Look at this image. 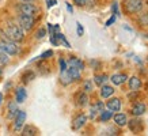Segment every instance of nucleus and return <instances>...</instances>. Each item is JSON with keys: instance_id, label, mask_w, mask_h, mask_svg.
<instances>
[{"instance_id": "3", "label": "nucleus", "mask_w": 148, "mask_h": 136, "mask_svg": "<svg viewBox=\"0 0 148 136\" xmlns=\"http://www.w3.org/2000/svg\"><path fill=\"white\" fill-rule=\"evenodd\" d=\"M0 50L7 54H16L18 53V46L11 40H3L0 41Z\"/></svg>"}, {"instance_id": "36", "label": "nucleus", "mask_w": 148, "mask_h": 136, "mask_svg": "<svg viewBox=\"0 0 148 136\" xmlns=\"http://www.w3.org/2000/svg\"><path fill=\"white\" fill-rule=\"evenodd\" d=\"M60 67H61V71H63V69H67V63H65L63 59L60 60Z\"/></svg>"}, {"instance_id": "16", "label": "nucleus", "mask_w": 148, "mask_h": 136, "mask_svg": "<svg viewBox=\"0 0 148 136\" xmlns=\"http://www.w3.org/2000/svg\"><path fill=\"white\" fill-rule=\"evenodd\" d=\"M67 69H68V72H69V75H71V78H72V80L73 82L80 79V69H79V68L69 65V68H67Z\"/></svg>"}, {"instance_id": "14", "label": "nucleus", "mask_w": 148, "mask_h": 136, "mask_svg": "<svg viewBox=\"0 0 148 136\" xmlns=\"http://www.w3.org/2000/svg\"><path fill=\"white\" fill-rule=\"evenodd\" d=\"M87 102H88V97L86 94V91L84 93H77L76 94V104L79 105V106H86Z\"/></svg>"}, {"instance_id": "30", "label": "nucleus", "mask_w": 148, "mask_h": 136, "mask_svg": "<svg viewBox=\"0 0 148 136\" xmlns=\"http://www.w3.org/2000/svg\"><path fill=\"white\" fill-rule=\"evenodd\" d=\"M45 36H46V30H45V29H40V30H38V32L36 33V37L38 38V40L44 38Z\"/></svg>"}, {"instance_id": "4", "label": "nucleus", "mask_w": 148, "mask_h": 136, "mask_svg": "<svg viewBox=\"0 0 148 136\" xmlns=\"http://www.w3.org/2000/svg\"><path fill=\"white\" fill-rule=\"evenodd\" d=\"M18 22H19V26L22 27L23 30H26V32H30L33 29V26H34V18L29 16V15H25V14L19 15Z\"/></svg>"}, {"instance_id": "38", "label": "nucleus", "mask_w": 148, "mask_h": 136, "mask_svg": "<svg viewBox=\"0 0 148 136\" xmlns=\"http://www.w3.org/2000/svg\"><path fill=\"white\" fill-rule=\"evenodd\" d=\"M67 10H68V11H69V12H73V8H72V5L71 4H68V3H67Z\"/></svg>"}, {"instance_id": "22", "label": "nucleus", "mask_w": 148, "mask_h": 136, "mask_svg": "<svg viewBox=\"0 0 148 136\" xmlns=\"http://www.w3.org/2000/svg\"><path fill=\"white\" fill-rule=\"evenodd\" d=\"M53 36L56 37V40H58V42H61V44H63V45L65 46V48H71V44L68 42V41H67V38H65V37H64V36H63V34H61V33H60V32L54 33Z\"/></svg>"}, {"instance_id": "21", "label": "nucleus", "mask_w": 148, "mask_h": 136, "mask_svg": "<svg viewBox=\"0 0 148 136\" xmlns=\"http://www.w3.org/2000/svg\"><path fill=\"white\" fill-rule=\"evenodd\" d=\"M68 64H69V65H72V67L79 68V69H83V68H84V64H83V61H82V60H79L77 57H72V59H69Z\"/></svg>"}, {"instance_id": "8", "label": "nucleus", "mask_w": 148, "mask_h": 136, "mask_svg": "<svg viewBox=\"0 0 148 136\" xmlns=\"http://www.w3.org/2000/svg\"><path fill=\"white\" fill-rule=\"evenodd\" d=\"M106 106H108L109 110H112V112H118V110L121 109V101L118 100V98H113V100L108 101Z\"/></svg>"}, {"instance_id": "7", "label": "nucleus", "mask_w": 148, "mask_h": 136, "mask_svg": "<svg viewBox=\"0 0 148 136\" xmlns=\"http://www.w3.org/2000/svg\"><path fill=\"white\" fill-rule=\"evenodd\" d=\"M86 121H87V117H86L84 114H80V116H77V117L73 120V124H72V129H75V131L80 129V128L86 124Z\"/></svg>"}, {"instance_id": "26", "label": "nucleus", "mask_w": 148, "mask_h": 136, "mask_svg": "<svg viewBox=\"0 0 148 136\" xmlns=\"http://www.w3.org/2000/svg\"><path fill=\"white\" fill-rule=\"evenodd\" d=\"M112 117H113L112 110H109V112H105V110H102V112H101V117H99V120L105 122V121H108V120H110Z\"/></svg>"}, {"instance_id": "28", "label": "nucleus", "mask_w": 148, "mask_h": 136, "mask_svg": "<svg viewBox=\"0 0 148 136\" xmlns=\"http://www.w3.org/2000/svg\"><path fill=\"white\" fill-rule=\"evenodd\" d=\"M0 63L1 64L8 63V54L4 53V52H1V50H0Z\"/></svg>"}, {"instance_id": "34", "label": "nucleus", "mask_w": 148, "mask_h": 136, "mask_svg": "<svg viewBox=\"0 0 148 136\" xmlns=\"http://www.w3.org/2000/svg\"><path fill=\"white\" fill-rule=\"evenodd\" d=\"M113 12L116 14V15H120V12H118V5H117L116 1H114V4H113Z\"/></svg>"}, {"instance_id": "15", "label": "nucleus", "mask_w": 148, "mask_h": 136, "mask_svg": "<svg viewBox=\"0 0 148 136\" xmlns=\"http://www.w3.org/2000/svg\"><path fill=\"white\" fill-rule=\"evenodd\" d=\"M129 87L132 91H136L139 90L140 87H141V82H140V79L137 76H132L129 79Z\"/></svg>"}, {"instance_id": "39", "label": "nucleus", "mask_w": 148, "mask_h": 136, "mask_svg": "<svg viewBox=\"0 0 148 136\" xmlns=\"http://www.w3.org/2000/svg\"><path fill=\"white\" fill-rule=\"evenodd\" d=\"M1 102H3V94L0 93V105H1Z\"/></svg>"}, {"instance_id": "11", "label": "nucleus", "mask_w": 148, "mask_h": 136, "mask_svg": "<svg viewBox=\"0 0 148 136\" xmlns=\"http://www.w3.org/2000/svg\"><path fill=\"white\" fill-rule=\"evenodd\" d=\"M129 128L133 132H136V133H137V132L143 131V124H141V121H140V120L133 118V120H130V121H129Z\"/></svg>"}, {"instance_id": "40", "label": "nucleus", "mask_w": 148, "mask_h": 136, "mask_svg": "<svg viewBox=\"0 0 148 136\" xmlns=\"http://www.w3.org/2000/svg\"><path fill=\"white\" fill-rule=\"evenodd\" d=\"M21 1H27V3H32V1H34V0H21Z\"/></svg>"}, {"instance_id": "33", "label": "nucleus", "mask_w": 148, "mask_h": 136, "mask_svg": "<svg viewBox=\"0 0 148 136\" xmlns=\"http://www.w3.org/2000/svg\"><path fill=\"white\" fill-rule=\"evenodd\" d=\"M114 22H116V16L113 15L112 18H110V19H109V21H108V22H106V26H112V25H113V23H114Z\"/></svg>"}, {"instance_id": "32", "label": "nucleus", "mask_w": 148, "mask_h": 136, "mask_svg": "<svg viewBox=\"0 0 148 136\" xmlns=\"http://www.w3.org/2000/svg\"><path fill=\"white\" fill-rule=\"evenodd\" d=\"M52 54H53V52H52V50H46L45 53L41 54V59H48V57H50Z\"/></svg>"}, {"instance_id": "20", "label": "nucleus", "mask_w": 148, "mask_h": 136, "mask_svg": "<svg viewBox=\"0 0 148 136\" xmlns=\"http://www.w3.org/2000/svg\"><path fill=\"white\" fill-rule=\"evenodd\" d=\"M145 112V105L144 104H136L132 109V113L135 114V116H141V114Z\"/></svg>"}, {"instance_id": "24", "label": "nucleus", "mask_w": 148, "mask_h": 136, "mask_svg": "<svg viewBox=\"0 0 148 136\" xmlns=\"http://www.w3.org/2000/svg\"><path fill=\"white\" fill-rule=\"evenodd\" d=\"M36 78V73L33 72V71H27V72H25L22 75V80H23V83H29L30 80H33Z\"/></svg>"}, {"instance_id": "27", "label": "nucleus", "mask_w": 148, "mask_h": 136, "mask_svg": "<svg viewBox=\"0 0 148 136\" xmlns=\"http://www.w3.org/2000/svg\"><path fill=\"white\" fill-rule=\"evenodd\" d=\"M83 89H84L86 93H90V91H92V82H91V80H86L84 83H83Z\"/></svg>"}, {"instance_id": "37", "label": "nucleus", "mask_w": 148, "mask_h": 136, "mask_svg": "<svg viewBox=\"0 0 148 136\" xmlns=\"http://www.w3.org/2000/svg\"><path fill=\"white\" fill-rule=\"evenodd\" d=\"M73 1H75V4H77V5H84L87 0H73Z\"/></svg>"}, {"instance_id": "1", "label": "nucleus", "mask_w": 148, "mask_h": 136, "mask_svg": "<svg viewBox=\"0 0 148 136\" xmlns=\"http://www.w3.org/2000/svg\"><path fill=\"white\" fill-rule=\"evenodd\" d=\"M7 36L11 41H22L23 40V29L19 25H14V23H10L7 26Z\"/></svg>"}, {"instance_id": "5", "label": "nucleus", "mask_w": 148, "mask_h": 136, "mask_svg": "<svg viewBox=\"0 0 148 136\" xmlns=\"http://www.w3.org/2000/svg\"><path fill=\"white\" fill-rule=\"evenodd\" d=\"M143 7V1L141 0H126L125 8L129 14H136L139 12Z\"/></svg>"}, {"instance_id": "12", "label": "nucleus", "mask_w": 148, "mask_h": 136, "mask_svg": "<svg viewBox=\"0 0 148 136\" xmlns=\"http://www.w3.org/2000/svg\"><path fill=\"white\" fill-rule=\"evenodd\" d=\"M113 93H114V89L112 86H108V84H102L101 86V97L102 98H109Z\"/></svg>"}, {"instance_id": "6", "label": "nucleus", "mask_w": 148, "mask_h": 136, "mask_svg": "<svg viewBox=\"0 0 148 136\" xmlns=\"http://www.w3.org/2000/svg\"><path fill=\"white\" fill-rule=\"evenodd\" d=\"M25 120H26V112L19 110L18 113H16V116H15V124H14V128H15L16 131H19V129L22 128Z\"/></svg>"}, {"instance_id": "23", "label": "nucleus", "mask_w": 148, "mask_h": 136, "mask_svg": "<svg viewBox=\"0 0 148 136\" xmlns=\"http://www.w3.org/2000/svg\"><path fill=\"white\" fill-rule=\"evenodd\" d=\"M8 110H10V113H8V118L15 117V116H16V113L19 112L18 108H16V104H15V102H11V104L8 105Z\"/></svg>"}, {"instance_id": "10", "label": "nucleus", "mask_w": 148, "mask_h": 136, "mask_svg": "<svg viewBox=\"0 0 148 136\" xmlns=\"http://www.w3.org/2000/svg\"><path fill=\"white\" fill-rule=\"evenodd\" d=\"M60 82L63 83L64 86H68V84H71L72 82V78L71 75H69V72H68V69H63L61 71V75H60Z\"/></svg>"}, {"instance_id": "2", "label": "nucleus", "mask_w": 148, "mask_h": 136, "mask_svg": "<svg viewBox=\"0 0 148 136\" xmlns=\"http://www.w3.org/2000/svg\"><path fill=\"white\" fill-rule=\"evenodd\" d=\"M18 10L21 11V14H25V15H29V16H33V18L40 12V8L37 5L32 4V3H27V1H23L22 4H19Z\"/></svg>"}, {"instance_id": "35", "label": "nucleus", "mask_w": 148, "mask_h": 136, "mask_svg": "<svg viewBox=\"0 0 148 136\" xmlns=\"http://www.w3.org/2000/svg\"><path fill=\"white\" fill-rule=\"evenodd\" d=\"M56 3H57L56 0H46V5H48V7H53Z\"/></svg>"}, {"instance_id": "9", "label": "nucleus", "mask_w": 148, "mask_h": 136, "mask_svg": "<svg viewBox=\"0 0 148 136\" xmlns=\"http://www.w3.org/2000/svg\"><path fill=\"white\" fill-rule=\"evenodd\" d=\"M126 79H128V76H126V75H124V73H114V75L110 78V80L113 82V84H116V86L125 83Z\"/></svg>"}, {"instance_id": "25", "label": "nucleus", "mask_w": 148, "mask_h": 136, "mask_svg": "<svg viewBox=\"0 0 148 136\" xmlns=\"http://www.w3.org/2000/svg\"><path fill=\"white\" fill-rule=\"evenodd\" d=\"M108 80V75H97V76L94 78V82L97 86H102V84H105V82Z\"/></svg>"}, {"instance_id": "19", "label": "nucleus", "mask_w": 148, "mask_h": 136, "mask_svg": "<svg viewBox=\"0 0 148 136\" xmlns=\"http://www.w3.org/2000/svg\"><path fill=\"white\" fill-rule=\"evenodd\" d=\"M114 121H116L117 125H120V127H124L126 124V116L125 114H122V113H117L116 116H114Z\"/></svg>"}, {"instance_id": "31", "label": "nucleus", "mask_w": 148, "mask_h": 136, "mask_svg": "<svg viewBox=\"0 0 148 136\" xmlns=\"http://www.w3.org/2000/svg\"><path fill=\"white\" fill-rule=\"evenodd\" d=\"M140 25H148V14H144L140 16Z\"/></svg>"}, {"instance_id": "18", "label": "nucleus", "mask_w": 148, "mask_h": 136, "mask_svg": "<svg viewBox=\"0 0 148 136\" xmlns=\"http://www.w3.org/2000/svg\"><path fill=\"white\" fill-rule=\"evenodd\" d=\"M37 133H38V131H37V128H34L33 125H26L22 131L23 136H34V135H37Z\"/></svg>"}, {"instance_id": "13", "label": "nucleus", "mask_w": 148, "mask_h": 136, "mask_svg": "<svg viewBox=\"0 0 148 136\" xmlns=\"http://www.w3.org/2000/svg\"><path fill=\"white\" fill-rule=\"evenodd\" d=\"M103 110V104L102 102H97L95 105H92L91 106V110H90V117L91 118H95V116L98 113H101Z\"/></svg>"}, {"instance_id": "17", "label": "nucleus", "mask_w": 148, "mask_h": 136, "mask_svg": "<svg viewBox=\"0 0 148 136\" xmlns=\"http://www.w3.org/2000/svg\"><path fill=\"white\" fill-rule=\"evenodd\" d=\"M26 97H27V93L23 87L16 89V102H18V104H22L23 101L26 100Z\"/></svg>"}, {"instance_id": "29", "label": "nucleus", "mask_w": 148, "mask_h": 136, "mask_svg": "<svg viewBox=\"0 0 148 136\" xmlns=\"http://www.w3.org/2000/svg\"><path fill=\"white\" fill-rule=\"evenodd\" d=\"M76 33H77V36L82 37L83 36V33H84V29H83V26H82V23L76 22Z\"/></svg>"}]
</instances>
